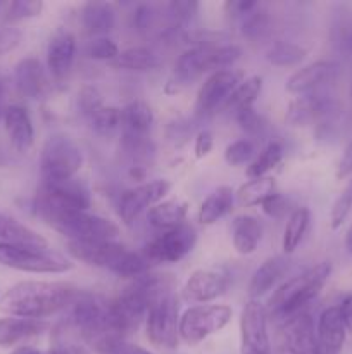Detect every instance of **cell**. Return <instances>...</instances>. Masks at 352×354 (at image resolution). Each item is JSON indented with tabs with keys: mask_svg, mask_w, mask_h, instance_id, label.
I'll return each instance as SVG.
<instances>
[{
	"mask_svg": "<svg viewBox=\"0 0 352 354\" xmlns=\"http://www.w3.org/2000/svg\"><path fill=\"white\" fill-rule=\"evenodd\" d=\"M69 256L88 266L104 268L117 277L138 279L148 272V261L140 252L130 251L126 245L110 242H68Z\"/></svg>",
	"mask_w": 352,
	"mask_h": 354,
	"instance_id": "obj_3",
	"label": "cell"
},
{
	"mask_svg": "<svg viewBox=\"0 0 352 354\" xmlns=\"http://www.w3.org/2000/svg\"><path fill=\"white\" fill-rule=\"evenodd\" d=\"M86 55L93 61L113 62L119 55V47L109 37H99L90 41L88 47H86Z\"/></svg>",
	"mask_w": 352,
	"mask_h": 354,
	"instance_id": "obj_44",
	"label": "cell"
},
{
	"mask_svg": "<svg viewBox=\"0 0 352 354\" xmlns=\"http://www.w3.org/2000/svg\"><path fill=\"white\" fill-rule=\"evenodd\" d=\"M261 76H248V78H245L244 82L231 92V95L228 97L226 102H224L223 109L238 113V111L247 109V107H254V102L259 97V93H261Z\"/></svg>",
	"mask_w": 352,
	"mask_h": 354,
	"instance_id": "obj_35",
	"label": "cell"
},
{
	"mask_svg": "<svg viewBox=\"0 0 352 354\" xmlns=\"http://www.w3.org/2000/svg\"><path fill=\"white\" fill-rule=\"evenodd\" d=\"M0 116H2V83H0Z\"/></svg>",
	"mask_w": 352,
	"mask_h": 354,
	"instance_id": "obj_60",
	"label": "cell"
},
{
	"mask_svg": "<svg viewBox=\"0 0 352 354\" xmlns=\"http://www.w3.org/2000/svg\"><path fill=\"white\" fill-rule=\"evenodd\" d=\"M244 82V73L237 69L211 73L209 78L200 85L195 100V111L199 116L214 113L217 107H223L228 97Z\"/></svg>",
	"mask_w": 352,
	"mask_h": 354,
	"instance_id": "obj_15",
	"label": "cell"
},
{
	"mask_svg": "<svg viewBox=\"0 0 352 354\" xmlns=\"http://www.w3.org/2000/svg\"><path fill=\"white\" fill-rule=\"evenodd\" d=\"M338 311H340V317L347 332H352V294L338 304Z\"/></svg>",
	"mask_w": 352,
	"mask_h": 354,
	"instance_id": "obj_56",
	"label": "cell"
},
{
	"mask_svg": "<svg viewBox=\"0 0 352 354\" xmlns=\"http://www.w3.org/2000/svg\"><path fill=\"white\" fill-rule=\"evenodd\" d=\"M255 159V145L252 144L247 138H240V140H235L224 149V161L228 162L233 168L238 166L251 165Z\"/></svg>",
	"mask_w": 352,
	"mask_h": 354,
	"instance_id": "obj_41",
	"label": "cell"
},
{
	"mask_svg": "<svg viewBox=\"0 0 352 354\" xmlns=\"http://www.w3.org/2000/svg\"><path fill=\"white\" fill-rule=\"evenodd\" d=\"M261 207L269 218H276V220H280V218H285L286 214L290 216V214L293 213L290 201L278 192L273 194L271 197H268V199L261 204Z\"/></svg>",
	"mask_w": 352,
	"mask_h": 354,
	"instance_id": "obj_47",
	"label": "cell"
},
{
	"mask_svg": "<svg viewBox=\"0 0 352 354\" xmlns=\"http://www.w3.org/2000/svg\"><path fill=\"white\" fill-rule=\"evenodd\" d=\"M0 242L2 244H17V245H38L47 248V241L38 232L31 230L30 227L17 221L16 218L9 216L0 211Z\"/></svg>",
	"mask_w": 352,
	"mask_h": 354,
	"instance_id": "obj_29",
	"label": "cell"
},
{
	"mask_svg": "<svg viewBox=\"0 0 352 354\" xmlns=\"http://www.w3.org/2000/svg\"><path fill=\"white\" fill-rule=\"evenodd\" d=\"M148 299L133 280L130 287L123 290L119 296L109 303V324L114 334L119 339L138 330L147 318Z\"/></svg>",
	"mask_w": 352,
	"mask_h": 354,
	"instance_id": "obj_10",
	"label": "cell"
},
{
	"mask_svg": "<svg viewBox=\"0 0 352 354\" xmlns=\"http://www.w3.org/2000/svg\"><path fill=\"white\" fill-rule=\"evenodd\" d=\"M190 128L188 123H183V121H176V123L169 124V140L178 147V145H183L190 137Z\"/></svg>",
	"mask_w": 352,
	"mask_h": 354,
	"instance_id": "obj_51",
	"label": "cell"
},
{
	"mask_svg": "<svg viewBox=\"0 0 352 354\" xmlns=\"http://www.w3.org/2000/svg\"><path fill=\"white\" fill-rule=\"evenodd\" d=\"M345 248H347L349 254H352V225L347 230V235H345Z\"/></svg>",
	"mask_w": 352,
	"mask_h": 354,
	"instance_id": "obj_59",
	"label": "cell"
},
{
	"mask_svg": "<svg viewBox=\"0 0 352 354\" xmlns=\"http://www.w3.org/2000/svg\"><path fill=\"white\" fill-rule=\"evenodd\" d=\"M133 23L137 26L138 31H147L150 30L152 23H154V9L147 3L144 6H138L137 10H135L133 16Z\"/></svg>",
	"mask_w": 352,
	"mask_h": 354,
	"instance_id": "obj_49",
	"label": "cell"
},
{
	"mask_svg": "<svg viewBox=\"0 0 352 354\" xmlns=\"http://www.w3.org/2000/svg\"><path fill=\"white\" fill-rule=\"evenodd\" d=\"M240 354H273L268 311L257 299H248L240 315Z\"/></svg>",
	"mask_w": 352,
	"mask_h": 354,
	"instance_id": "obj_12",
	"label": "cell"
},
{
	"mask_svg": "<svg viewBox=\"0 0 352 354\" xmlns=\"http://www.w3.org/2000/svg\"><path fill=\"white\" fill-rule=\"evenodd\" d=\"M14 83L19 95L24 99H38L43 95L47 78L41 62L35 57L21 59L14 68Z\"/></svg>",
	"mask_w": 352,
	"mask_h": 354,
	"instance_id": "obj_21",
	"label": "cell"
},
{
	"mask_svg": "<svg viewBox=\"0 0 352 354\" xmlns=\"http://www.w3.org/2000/svg\"><path fill=\"white\" fill-rule=\"evenodd\" d=\"M289 270V261L282 256L268 258L251 277L248 282V297L257 299L268 294L276 287V283L283 279V275Z\"/></svg>",
	"mask_w": 352,
	"mask_h": 354,
	"instance_id": "obj_23",
	"label": "cell"
},
{
	"mask_svg": "<svg viewBox=\"0 0 352 354\" xmlns=\"http://www.w3.org/2000/svg\"><path fill=\"white\" fill-rule=\"evenodd\" d=\"M206 71V64H204V52L202 48L192 47L188 50L183 52L178 57L175 64V73H173V78L169 82V85L176 86V92H178L182 86L188 85V83L195 82L197 78L204 75Z\"/></svg>",
	"mask_w": 352,
	"mask_h": 354,
	"instance_id": "obj_30",
	"label": "cell"
},
{
	"mask_svg": "<svg viewBox=\"0 0 352 354\" xmlns=\"http://www.w3.org/2000/svg\"><path fill=\"white\" fill-rule=\"evenodd\" d=\"M283 159V147L278 142H269L261 154L248 165L247 176L248 178H261V176L268 175L271 169H275Z\"/></svg>",
	"mask_w": 352,
	"mask_h": 354,
	"instance_id": "obj_37",
	"label": "cell"
},
{
	"mask_svg": "<svg viewBox=\"0 0 352 354\" xmlns=\"http://www.w3.org/2000/svg\"><path fill=\"white\" fill-rule=\"evenodd\" d=\"M83 166V151L66 133H54L45 140L40 156L41 180L72 178Z\"/></svg>",
	"mask_w": 352,
	"mask_h": 354,
	"instance_id": "obj_7",
	"label": "cell"
},
{
	"mask_svg": "<svg viewBox=\"0 0 352 354\" xmlns=\"http://www.w3.org/2000/svg\"><path fill=\"white\" fill-rule=\"evenodd\" d=\"M235 204V192L231 187L221 185L209 194L200 204L199 221L202 225H214L217 220L226 216Z\"/></svg>",
	"mask_w": 352,
	"mask_h": 354,
	"instance_id": "obj_28",
	"label": "cell"
},
{
	"mask_svg": "<svg viewBox=\"0 0 352 354\" xmlns=\"http://www.w3.org/2000/svg\"><path fill=\"white\" fill-rule=\"evenodd\" d=\"M104 106L102 95L95 86H83L78 93V107L85 118H92Z\"/></svg>",
	"mask_w": 352,
	"mask_h": 354,
	"instance_id": "obj_46",
	"label": "cell"
},
{
	"mask_svg": "<svg viewBox=\"0 0 352 354\" xmlns=\"http://www.w3.org/2000/svg\"><path fill=\"white\" fill-rule=\"evenodd\" d=\"M269 30V16L264 9L255 7L248 14L242 17V33L247 37L248 40H257L262 38Z\"/></svg>",
	"mask_w": 352,
	"mask_h": 354,
	"instance_id": "obj_39",
	"label": "cell"
},
{
	"mask_svg": "<svg viewBox=\"0 0 352 354\" xmlns=\"http://www.w3.org/2000/svg\"><path fill=\"white\" fill-rule=\"evenodd\" d=\"M199 7V2H193V0H173L168 6V14L175 26L186 28L197 16Z\"/></svg>",
	"mask_w": 352,
	"mask_h": 354,
	"instance_id": "obj_42",
	"label": "cell"
},
{
	"mask_svg": "<svg viewBox=\"0 0 352 354\" xmlns=\"http://www.w3.org/2000/svg\"><path fill=\"white\" fill-rule=\"evenodd\" d=\"M110 64L117 69H126V71L147 73L157 68L159 57L147 47H131L119 52V55Z\"/></svg>",
	"mask_w": 352,
	"mask_h": 354,
	"instance_id": "obj_32",
	"label": "cell"
},
{
	"mask_svg": "<svg viewBox=\"0 0 352 354\" xmlns=\"http://www.w3.org/2000/svg\"><path fill=\"white\" fill-rule=\"evenodd\" d=\"M43 7L45 3L41 0H14L7 6L6 23L14 24L40 16Z\"/></svg>",
	"mask_w": 352,
	"mask_h": 354,
	"instance_id": "obj_40",
	"label": "cell"
},
{
	"mask_svg": "<svg viewBox=\"0 0 352 354\" xmlns=\"http://www.w3.org/2000/svg\"><path fill=\"white\" fill-rule=\"evenodd\" d=\"M47 354H88V351H86L85 346L76 344L72 341H59V339H55V342L48 349Z\"/></svg>",
	"mask_w": 352,
	"mask_h": 354,
	"instance_id": "obj_52",
	"label": "cell"
},
{
	"mask_svg": "<svg viewBox=\"0 0 352 354\" xmlns=\"http://www.w3.org/2000/svg\"><path fill=\"white\" fill-rule=\"evenodd\" d=\"M259 3L254 0H238V2H226V10L228 14H233L235 17H244L245 14H248L251 10H254Z\"/></svg>",
	"mask_w": 352,
	"mask_h": 354,
	"instance_id": "obj_55",
	"label": "cell"
},
{
	"mask_svg": "<svg viewBox=\"0 0 352 354\" xmlns=\"http://www.w3.org/2000/svg\"><path fill=\"white\" fill-rule=\"evenodd\" d=\"M48 328L45 320L3 317L0 318V348H14L23 341L43 334Z\"/></svg>",
	"mask_w": 352,
	"mask_h": 354,
	"instance_id": "obj_22",
	"label": "cell"
},
{
	"mask_svg": "<svg viewBox=\"0 0 352 354\" xmlns=\"http://www.w3.org/2000/svg\"><path fill=\"white\" fill-rule=\"evenodd\" d=\"M37 216L69 242H110L119 237V227L113 220L88 211H43Z\"/></svg>",
	"mask_w": 352,
	"mask_h": 354,
	"instance_id": "obj_4",
	"label": "cell"
},
{
	"mask_svg": "<svg viewBox=\"0 0 352 354\" xmlns=\"http://www.w3.org/2000/svg\"><path fill=\"white\" fill-rule=\"evenodd\" d=\"M197 242V230L183 223L173 230L162 232L144 248V258L150 263H178L193 251Z\"/></svg>",
	"mask_w": 352,
	"mask_h": 354,
	"instance_id": "obj_11",
	"label": "cell"
},
{
	"mask_svg": "<svg viewBox=\"0 0 352 354\" xmlns=\"http://www.w3.org/2000/svg\"><path fill=\"white\" fill-rule=\"evenodd\" d=\"M330 40L340 54L352 52V10L349 6L338 3L331 10Z\"/></svg>",
	"mask_w": 352,
	"mask_h": 354,
	"instance_id": "obj_31",
	"label": "cell"
},
{
	"mask_svg": "<svg viewBox=\"0 0 352 354\" xmlns=\"http://www.w3.org/2000/svg\"><path fill=\"white\" fill-rule=\"evenodd\" d=\"M330 275V261H323L313 268L306 270L300 275L283 282L269 297L268 306H266L268 318L271 317L275 320L283 322L306 310L326 286Z\"/></svg>",
	"mask_w": 352,
	"mask_h": 354,
	"instance_id": "obj_2",
	"label": "cell"
},
{
	"mask_svg": "<svg viewBox=\"0 0 352 354\" xmlns=\"http://www.w3.org/2000/svg\"><path fill=\"white\" fill-rule=\"evenodd\" d=\"M230 306L226 304H197L179 317V339L188 346H197L209 335L223 330L231 320Z\"/></svg>",
	"mask_w": 352,
	"mask_h": 354,
	"instance_id": "obj_8",
	"label": "cell"
},
{
	"mask_svg": "<svg viewBox=\"0 0 352 354\" xmlns=\"http://www.w3.org/2000/svg\"><path fill=\"white\" fill-rule=\"evenodd\" d=\"M154 124V111L144 100H133L121 109V133L126 137H148Z\"/></svg>",
	"mask_w": 352,
	"mask_h": 354,
	"instance_id": "obj_24",
	"label": "cell"
},
{
	"mask_svg": "<svg viewBox=\"0 0 352 354\" xmlns=\"http://www.w3.org/2000/svg\"><path fill=\"white\" fill-rule=\"evenodd\" d=\"M76 57V38L71 31L57 30L47 45V68L55 80H62L71 71Z\"/></svg>",
	"mask_w": 352,
	"mask_h": 354,
	"instance_id": "obj_18",
	"label": "cell"
},
{
	"mask_svg": "<svg viewBox=\"0 0 352 354\" xmlns=\"http://www.w3.org/2000/svg\"><path fill=\"white\" fill-rule=\"evenodd\" d=\"M337 99L324 90H314V92L302 93L295 97L286 107L285 120L290 127H307L311 123H320L330 114L337 113Z\"/></svg>",
	"mask_w": 352,
	"mask_h": 354,
	"instance_id": "obj_13",
	"label": "cell"
},
{
	"mask_svg": "<svg viewBox=\"0 0 352 354\" xmlns=\"http://www.w3.org/2000/svg\"><path fill=\"white\" fill-rule=\"evenodd\" d=\"M106 354H154L150 353L148 349H144L141 346L131 344L128 341H117L107 349Z\"/></svg>",
	"mask_w": 352,
	"mask_h": 354,
	"instance_id": "obj_54",
	"label": "cell"
},
{
	"mask_svg": "<svg viewBox=\"0 0 352 354\" xmlns=\"http://www.w3.org/2000/svg\"><path fill=\"white\" fill-rule=\"evenodd\" d=\"M306 55L307 50L300 47L299 44L278 40L269 45V48L266 50V61L273 66H278V68H292V66L300 64L306 59Z\"/></svg>",
	"mask_w": 352,
	"mask_h": 354,
	"instance_id": "obj_36",
	"label": "cell"
},
{
	"mask_svg": "<svg viewBox=\"0 0 352 354\" xmlns=\"http://www.w3.org/2000/svg\"><path fill=\"white\" fill-rule=\"evenodd\" d=\"M23 40V31L16 26L0 28V55L12 52Z\"/></svg>",
	"mask_w": 352,
	"mask_h": 354,
	"instance_id": "obj_48",
	"label": "cell"
},
{
	"mask_svg": "<svg viewBox=\"0 0 352 354\" xmlns=\"http://www.w3.org/2000/svg\"><path fill=\"white\" fill-rule=\"evenodd\" d=\"M171 180H154V182L141 183L121 194L119 197V216L126 225H131L145 209H150L155 204L162 203L166 196L171 192Z\"/></svg>",
	"mask_w": 352,
	"mask_h": 354,
	"instance_id": "obj_14",
	"label": "cell"
},
{
	"mask_svg": "<svg viewBox=\"0 0 352 354\" xmlns=\"http://www.w3.org/2000/svg\"><path fill=\"white\" fill-rule=\"evenodd\" d=\"M3 127L16 151L28 152L35 144V128L23 106H9L3 111Z\"/></svg>",
	"mask_w": 352,
	"mask_h": 354,
	"instance_id": "obj_20",
	"label": "cell"
},
{
	"mask_svg": "<svg viewBox=\"0 0 352 354\" xmlns=\"http://www.w3.org/2000/svg\"><path fill=\"white\" fill-rule=\"evenodd\" d=\"M347 328L340 317L338 306L326 308L317 318L316 339L321 354H340L347 337Z\"/></svg>",
	"mask_w": 352,
	"mask_h": 354,
	"instance_id": "obj_19",
	"label": "cell"
},
{
	"mask_svg": "<svg viewBox=\"0 0 352 354\" xmlns=\"http://www.w3.org/2000/svg\"><path fill=\"white\" fill-rule=\"evenodd\" d=\"M81 290L71 282L24 280L9 287L0 296V311L7 317L45 320L68 310Z\"/></svg>",
	"mask_w": 352,
	"mask_h": 354,
	"instance_id": "obj_1",
	"label": "cell"
},
{
	"mask_svg": "<svg viewBox=\"0 0 352 354\" xmlns=\"http://www.w3.org/2000/svg\"><path fill=\"white\" fill-rule=\"evenodd\" d=\"M0 265L24 273L57 275L72 270L71 259L48 248L38 245L2 244L0 242Z\"/></svg>",
	"mask_w": 352,
	"mask_h": 354,
	"instance_id": "obj_5",
	"label": "cell"
},
{
	"mask_svg": "<svg viewBox=\"0 0 352 354\" xmlns=\"http://www.w3.org/2000/svg\"><path fill=\"white\" fill-rule=\"evenodd\" d=\"M186 213H188V203L185 201H162L147 211V220L154 228L166 232L185 223Z\"/></svg>",
	"mask_w": 352,
	"mask_h": 354,
	"instance_id": "obj_27",
	"label": "cell"
},
{
	"mask_svg": "<svg viewBox=\"0 0 352 354\" xmlns=\"http://www.w3.org/2000/svg\"><path fill=\"white\" fill-rule=\"evenodd\" d=\"M147 339L161 349H176L179 342V303L176 292L161 296L148 306Z\"/></svg>",
	"mask_w": 352,
	"mask_h": 354,
	"instance_id": "obj_9",
	"label": "cell"
},
{
	"mask_svg": "<svg viewBox=\"0 0 352 354\" xmlns=\"http://www.w3.org/2000/svg\"><path fill=\"white\" fill-rule=\"evenodd\" d=\"M230 275L221 268H200L195 270L186 279L182 289V297L186 303L207 304L224 296L230 289Z\"/></svg>",
	"mask_w": 352,
	"mask_h": 354,
	"instance_id": "obj_16",
	"label": "cell"
},
{
	"mask_svg": "<svg viewBox=\"0 0 352 354\" xmlns=\"http://www.w3.org/2000/svg\"><path fill=\"white\" fill-rule=\"evenodd\" d=\"M92 206V192L83 180H41L35 196V213L43 211H88Z\"/></svg>",
	"mask_w": 352,
	"mask_h": 354,
	"instance_id": "obj_6",
	"label": "cell"
},
{
	"mask_svg": "<svg viewBox=\"0 0 352 354\" xmlns=\"http://www.w3.org/2000/svg\"><path fill=\"white\" fill-rule=\"evenodd\" d=\"M311 225V211L307 207H297L293 213L289 216V221L283 230V251L286 254H292L297 248L300 245L302 239L306 237L307 230Z\"/></svg>",
	"mask_w": 352,
	"mask_h": 354,
	"instance_id": "obj_34",
	"label": "cell"
},
{
	"mask_svg": "<svg viewBox=\"0 0 352 354\" xmlns=\"http://www.w3.org/2000/svg\"><path fill=\"white\" fill-rule=\"evenodd\" d=\"M10 354H47V353L40 351V349L37 348H31V346H19V348L14 349Z\"/></svg>",
	"mask_w": 352,
	"mask_h": 354,
	"instance_id": "obj_57",
	"label": "cell"
},
{
	"mask_svg": "<svg viewBox=\"0 0 352 354\" xmlns=\"http://www.w3.org/2000/svg\"><path fill=\"white\" fill-rule=\"evenodd\" d=\"M352 175V138L349 140L347 147H345L344 154H342L340 161L337 166V178L344 180Z\"/></svg>",
	"mask_w": 352,
	"mask_h": 354,
	"instance_id": "obj_53",
	"label": "cell"
},
{
	"mask_svg": "<svg viewBox=\"0 0 352 354\" xmlns=\"http://www.w3.org/2000/svg\"><path fill=\"white\" fill-rule=\"evenodd\" d=\"M235 116H237V123L240 124V128L247 135L257 137V135H262L266 131V120L254 107L238 111V113H235Z\"/></svg>",
	"mask_w": 352,
	"mask_h": 354,
	"instance_id": "obj_45",
	"label": "cell"
},
{
	"mask_svg": "<svg viewBox=\"0 0 352 354\" xmlns=\"http://www.w3.org/2000/svg\"><path fill=\"white\" fill-rule=\"evenodd\" d=\"M81 23L93 37H106L116 26V10L110 3L88 2L81 9Z\"/></svg>",
	"mask_w": 352,
	"mask_h": 354,
	"instance_id": "obj_26",
	"label": "cell"
},
{
	"mask_svg": "<svg viewBox=\"0 0 352 354\" xmlns=\"http://www.w3.org/2000/svg\"><path fill=\"white\" fill-rule=\"evenodd\" d=\"M273 194H276V180L271 176H261V178H251V182L244 183L235 197L240 206L251 207L261 206Z\"/></svg>",
	"mask_w": 352,
	"mask_h": 354,
	"instance_id": "obj_33",
	"label": "cell"
},
{
	"mask_svg": "<svg viewBox=\"0 0 352 354\" xmlns=\"http://www.w3.org/2000/svg\"><path fill=\"white\" fill-rule=\"evenodd\" d=\"M130 175L133 176L135 180H144L145 178V169L141 166H133L130 171Z\"/></svg>",
	"mask_w": 352,
	"mask_h": 354,
	"instance_id": "obj_58",
	"label": "cell"
},
{
	"mask_svg": "<svg viewBox=\"0 0 352 354\" xmlns=\"http://www.w3.org/2000/svg\"><path fill=\"white\" fill-rule=\"evenodd\" d=\"M214 145V137L209 130H200L195 137V158L197 159H204L206 156H209V152L213 151Z\"/></svg>",
	"mask_w": 352,
	"mask_h": 354,
	"instance_id": "obj_50",
	"label": "cell"
},
{
	"mask_svg": "<svg viewBox=\"0 0 352 354\" xmlns=\"http://www.w3.org/2000/svg\"><path fill=\"white\" fill-rule=\"evenodd\" d=\"M352 211V182L342 190L340 196L337 197V201L333 203L330 211V225L333 230L340 228L345 223V220L349 218Z\"/></svg>",
	"mask_w": 352,
	"mask_h": 354,
	"instance_id": "obj_43",
	"label": "cell"
},
{
	"mask_svg": "<svg viewBox=\"0 0 352 354\" xmlns=\"http://www.w3.org/2000/svg\"><path fill=\"white\" fill-rule=\"evenodd\" d=\"M231 239H233V248L237 249L238 254H254L262 239L261 221L248 214L237 216L231 223Z\"/></svg>",
	"mask_w": 352,
	"mask_h": 354,
	"instance_id": "obj_25",
	"label": "cell"
},
{
	"mask_svg": "<svg viewBox=\"0 0 352 354\" xmlns=\"http://www.w3.org/2000/svg\"><path fill=\"white\" fill-rule=\"evenodd\" d=\"M340 73V64L335 61H316L304 68L297 69L289 80H286V92L302 95V93L321 90V86L333 82Z\"/></svg>",
	"mask_w": 352,
	"mask_h": 354,
	"instance_id": "obj_17",
	"label": "cell"
},
{
	"mask_svg": "<svg viewBox=\"0 0 352 354\" xmlns=\"http://www.w3.org/2000/svg\"><path fill=\"white\" fill-rule=\"evenodd\" d=\"M88 121L97 135L110 137L121 128V109L114 106H102Z\"/></svg>",
	"mask_w": 352,
	"mask_h": 354,
	"instance_id": "obj_38",
	"label": "cell"
}]
</instances>
